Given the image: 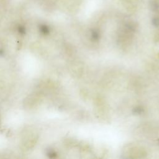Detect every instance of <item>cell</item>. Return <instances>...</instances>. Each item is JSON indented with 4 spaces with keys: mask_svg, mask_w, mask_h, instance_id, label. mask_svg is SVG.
<instances>
[{
    "mask_svg": "<svg viewBox=\"0 0 159 159\" xmlns=\"http://www.w3.org/2000/svg\"><path fill=\"white\" fill-rule=\"evenodd\" d=\"M40 33L43 35H47L49 33V29L45 25H42L40 27Z\"/></svg>",
    "mask_w": 159,
    "mask_h": 159,
    "instance_id": "1",
    "label": "cell"
},
{
    "mask_svg": "<svg viewBox=\"0 0 159 159\" xmlns=\"http://www.w3.org/2000/svg\"><path fill=\"white\" fill-rule=\"evenodd\" d=\"M47 155H48V157H49L50 158H53V157H55V153L54 151L51 150H49L47 152Z\"/></svg>",
    "mask_w": 159,
    "mask_h": 159,
    "instance_id": "2",
    "label": "cell"
},
{
    "mask_svg": "<svg viewBox=\"0 0 159 159\" xmlns=\"http://www.w3.org/2000/svg\"><path fill=\"white\" fill-rule=\"evenodd\" d=\"M18 31L19 32V34H22V35H24L25 33V29L23 27H20L18 29Z\"/></svg>",
    "mask_w": 159,
    "mask_h": 159,
    "instance_id": "3",
    "label": "cell"
},
{
    "mask_svg": "<svg viewBox=\"0 0 159 159\" xmlns=\"http://www.w3.org/2000/svg\"><path fill=\"white\" fill-rule=\"evenodd\" d=\"M3 54H4V51H3L2 50L0 49V56H1V55H3Z\"/></svg>",
    "mask_w": 159,
    "mask_h": 159,
    "instance_id": "4",
    "label": "cell"
}]
</instances>
